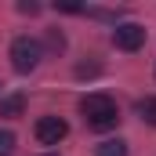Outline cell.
I'll use <instances>...</instances> for the list:
<instances>
[{
    "label": "cell",
    "instance_id": "obj_1",
    "mask_svg": "<svg viewBox=\"0 0 156 156\" xmlns=\"http://www.w3.org/2000/svg\"><path fill=\"white\" fill-rule=\"evenodd\" d=\"M80 113H83V123H87L91 131H109V127H116V120H120L116 102H113L109 94H102V91L87 94V98L80 102Z\"/></svg>",
    "mask_w": 156,
    "mask_h": 156
},
{
    "label": "cell",
    "instance_id": "obj_2",
    "mask_svg": "<svg viewBox=\"0 0 156 156\" xmlns=\"http://www.w3.org/2000/svg\"><path fill=\"white\" fill-rule=\"evenodd\" d=\"M40 58H44V47H40V40L33 37H18L11 44V66H15V73H33L40 66Z\"/></svg>",
    "mask_w": 156,
    "mask_h": 156
},
{
    "label": "cell",
    "instance_id": "obj_3",
    "mask_svg": "<svg viewBox=\"0 0 156 156\" xmlns=\"http://www.w3.org/2000/svg\"><path fill=\"white\" fill-rule=\"evenodd\" d=\"M33 134H37L40 145H58V142L69 134V123H66L62 116H40L37 127H33Z\"/></svg>",
    "mask_w": 156,
    "mask_h": 156
},
{
    "label": "cell",
    "instance_id": "obj_4",
    "mask_svg": "<svg viewBox=\"0 0 156 156\" xmlns=\"http://www.w3.org/2000/svg\"><path fill=\"white\" fill-rule=\"evenodd\" d=\"M113 44H116L120 51H138V47L145 44V26H138V22H120L116 29H113Z\"/></svg>",
    "mask_w": 156,
    "mask_h": 156
},
{
    "label": "cell",
    "instance_id": "obj_5",
    "mask_svg": "<svg viewBox=\"0 0 156 156\" xmlns=\"http://www.w3.org/2000/svg\"><path fill=\"white\" fill-rule=\"evenodd\" d=\"M26 113V98L22 94H4L0 98V116H22Z\"/></svg>",
    "mask_w": 156,
    "mask_h": 156
},
{
    "label": "cell",
    "instance_id": "obj_6",
    "mask_svg": "<svg viewBox=\"0 0 156 156\" xmlns=\"http://www.w3.org/2000/svg\"><path fill=\"white\" fill-rule=\"evenodd\" d=\"M94 156H127V142H123V138H105V142L94 149Z\"/></svg>",
    "mask_w": 156,
    "mask_h": 156
},
{
    "label": "cell",
    "instance_id": "obj_7",
    "mask_svg": "<svg viewBox=\"0 0 156 156\" xmlns=\"http://www.w3.org/2000/svg\"><path fill=\"white\" fill-rule=\"evenodd\" d=\"M134 109H138V116L145 120V123H153V127H156V94L138 98V105H134Z\"/></svg>",
    "mask_w": 156,
    "mask_h": 156
},
{
    "label": "cell",
    "instance_id": "obj_8",
    "mask_svg": "<svg viewBox=\"0 0 156 156\" xmlns=\"http://www.w3.org/2000/svg\"><path fill=\"white\" fill-rule=\"evenodd\" d=\"M11 153H15V134L0 127V156H11Z\"/></svg>",
    "mask_w": 156,
    "mask_h": 156
},
{
    "label": "cell",
    "instance_id": "obj_9",
    "mask_svg": "<svg viewBox=\"0 0 156 156\" xmlns=\"http://www.w3.org/2000/svg\"><path fill=\"white\" fill-rule=\"evenodd\" d=\"M47 47H51V51H62V47H66V37H62L58 29H51V33H47Z\"/></svg>",
    "mask_w": 156,
    "mask_h": 156
},
{
    "label": "cell",
    "instance_id": "obj_10",
    "mask_svg": "<svg viewBox=\"0 0 156 156\" xmlns=\"http://www.w3.org/2000/svg\"><path fill=\"white\" fill-rule=\"evenodd\" d=\"M18 11H26V15H37V11H40V4H18Z\"/></svg>",
    "mask_w": 156,
    "mask_h": 156
},
{
    "label": "cell",
    "instance_id": "obj_11",
    "mask_svg": "<svg viewBox=\"0 0 156 156\" xmlns=\"http://www.w3.org/2000/svg\"><path fill=\"white\" fill-rule=\"evenodd\" d=\"M47 156H55V153H47Z\"/></svg>",
    "mask_w": 156,
    "mask_h": 156
}]
</instances>
